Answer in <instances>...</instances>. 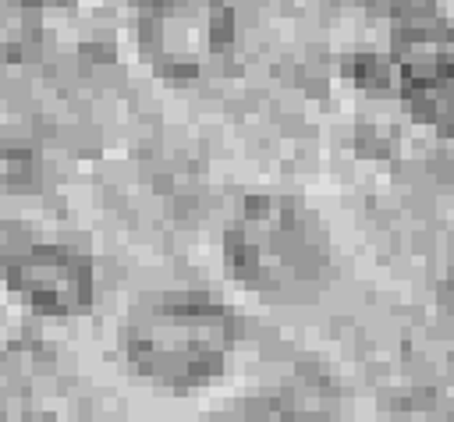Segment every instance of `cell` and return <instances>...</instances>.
<instances>
[{
    "mask_svg": "<svg viewBox=\"0 0 454 422\" xmlns=\"http://www.w3.org/2000/svg\"><path fill=\"white\" fill-rule=\"evenodd\" d=\"M231 273L273 298H305L330 277V245L319 220L284 195H252L223 231Z\"/></svg>",
    "mask_w": 454,
    "mask_h": 422,
    "instance_id": "7a4b0ae2",
    "label": "cell"
},
{
    "mask_svg": "<svg viewBox=\"0 0 454 422\" xmlns=\"http://www.w3.org/2000/svg\"><path fill=\"white\" fill-rule=\"evenodd\" d=\"M4 177L14 191H25L32 184H39V170H35V152L21 149V145H7V160H4Z\"/></svg>",
    "mask_w": 454,
    "mask_h": 422,
    "instance_id": "8992f818",
    "label": "cell"
},
{
    "mask_svg": "<svg viewBox=\"0 0 454 422\" xmlns=\"http://www.w3.org/2000/svg\"><path fill=\"white\" fill-rule=\"evenodd\" d=\"M234 316L209 291H160L142 298L124 326L131 369L156 387L192 390L223 372Z\"/></svg>",
    "mask_w": 454,
    "mask_h": 422,
    "instance_id": "6da1fadb",
    "label": "cell"
},
{
    "mask_svg": "<svg viewBox=\"0 0 454 422\" xmlns=\"http://www.w3.org/2000/svg\"><path fill=\"white\" fill-rule=\"evenodd\" d=\"M25 4H60V0H25Z\"/></svg>",
    "mask_w": 454,
    "mask_h": 422,
    "instance_id": "52a82bcc",
    "label": "cell"
},
{
    "mask_svg": "<svg viewBox=\"0 0 454 422\" xmlns=\"http://www.w3.org/2000/svg\"><path fill=\"white\" fill-rule=\"evenodd\" d=\"M142 50L167 78H199L213 71L234 43L227 0H142Z\"/></svg>",
    "mask_w": 454,
    "mask_h": 422,
    "instance_id": "3957f363",
    "label": "cell"
},
{
    "mask_svg": "<svg viewBox=\"0 0 454 422\" xmlns=\"http://www.w3.org/2000/svg\"><path fill=\"white\" fill-rule=\"evenodd\" d=\"M238 422H344V418L330 404H323L316 390L284 387L273 397L245 404Z\"/></svg>",
    "mask_w": 454,
    "mask_h": 422,
    "instance_id": "5b68a950",
    "label": "cell"
},
{
    "mask_svg": "<svg viewBox=\"0 0 454 422\" xmlns=\"http://www.w3.org/2000/svg\"><path fill=\"white\" fill-rule=\"evenodd\" d=\"M11 291L50 316H74L92 305V262L64 245H11L4 259Z\"/></svg>",
    "mask_w": 454,
    "mask_h": 422,
    "instance_id": "277c9868",
    "label": "cell"
}]
</instances>
